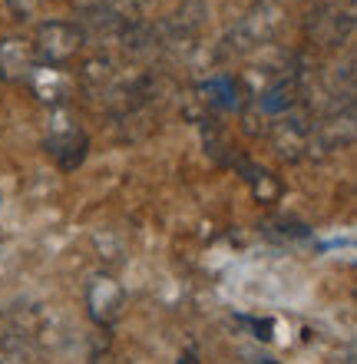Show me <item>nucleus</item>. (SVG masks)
<instances>
[{
    "instance_id": "f257e3e1",
    "label": "nucleus",
    "mask_w": 357,
    "mask_h": 364,
    "mask_svg": "<svg viewBox=\"0 0 357 364\" xmlns=\"http://www.w3.org/2000/svg\"><path fill=\"white\" fill-rule=\"evenodd\" d=\"M179 364H199V351H195V348H189V351L179 358Z\"/></svg>"
}]
</instances>
